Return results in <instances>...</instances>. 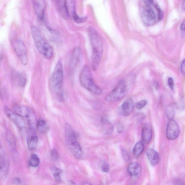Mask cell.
I'll return each instance as SVG.
<instances>
[{"instance_id": "1", "label": "cell", "mask_w": 185, "mask_h": 185, "mask_svg": "<svg viewBox=\"0 0 185 185\" xmlns=\"http://www.w3.org/2000/svg\"><path fill=\"white\" fill-rule=\"evenodd\" d=\"M88 35L92 49V69L95 71L98 68L103 53V43L101 37L93 27H90Z\"/></svg>"}, {"instance_id": "2", "label": "cell", "mask_w": 185, "mask_h": 185, "mask_svg": "<svg viewBox=\"0 0 185 185\" xmlns=\"http://www.w3.org/2000/svg\"><path fill=\"white\" fill-rule=\"evenodd\" d=\"M64 71L62 64L59 61L55 66L50 81V89L52 95L60 101L64 100L63 84Z\"/></svg>"}, {"instance_id": "3", "label": "cell", "mask_w": 185, "mask_h": 185, "mask_svg": "<svg viewBox=\"0 0 185 185\" xmlns=\"http://www.w3.org/2000/svg\"><path fill=\"white\" fill-rule=\"evenodd\" d=\"M31 32L35 47L38 52L45 58L50 59L53 54V50L52 46L43 38L37 28L32 27Z\"/></svg>"}, {"instance_id": "4", "label": "cell", "mask_w": 185, "mask_h": 185, "mask_svg": "<svg viewBox=\"0 0 185 185\" xmlns=\"http://www.w3.org/2000/svg\"><path fill=\"white\" fill-rule=\"evenodd\" d=\"M64 129L66 143L69 151L76 158H80L83 156V151L74 131L68 123L65 125Z\"/></svg>"}, {"instance_id": "5", "label": "cell", "mask_w": 185, "mask_h": 185, "mask_svg": "<svg viewBox=\"0 0 185 185\" xmlns=\"http://www.w3.org/2000/svg\"><path fill=\"white\" fill-rule=\"evenodd\" d=\"M80 81L83 87L95 95H100L102 91L94 81L89 66H84L80 75Z\"/></svg>"}, {"instance_id": "6", "label": "cell", "mask_w": 185, "mask_h": 185, "mask_svg": "<svg viewBox=\"0 0 185 185\" xmlns=\"http://www.w3.org/2000/svg\"><path fill=\"white\" fill-rule=\"evenodd\" d=\"M127 92L126 82L124 80H121L114 88L106 95L105 100L109 102H114L119 101L124 97Z\"/></svg>"}, {"instance_id": "7", "label": "cell", "mask_w": 185, "mask_h": 185, "mask_svg": "<svg viewBox=\"0 0 185 185\" xmlns=\"http://www.w3.org/2000/svg\"><path fill=\"white\" fill-rule=\"evenodd\" d=\"M12 44L15 53L21 64L26 65L28 62L27 51L24 42L21 40H15L12 42Z\"/></svg>"}, {"instance_id": "8", "label": "cell", "mask_w": 185, "mask_h": 185, "mask_svg": "<svg viewBox=\"0 0 185 185\" xmlns=\"http://www.w3.org/2000/svg\"><path fill=\"white\" fill-rule=\"evenodd\" d=\"M141 18L145 25L148 27L153 25L156 22V15L151 6H144L142 13Z\"/></svg>"}, {"instance_id": "9", "label": "cell", "mask_w": 185, "mask_h": 185, "mask_svg": "<svg viewBox=\"0 0 185 185\" xmlns=\"http://www.w3.org/2000/svg\"><path fill=\"white\" fill-rule=\"evenodd\" d=\"M4 111L9 119L13 122L20 130H24L26 127V124L23 117L10 110L7 106H4Z\"/></svg>"}, {"instance_id": "10", "label": "cell", "mask_w": 185, "mask_h": 185, "mask_svg": "<svg viewBox=\"0 0 185 185\" xmlns=\"http://www.w3.org/2000/svg\"><path fill=\"white\" fill-rule=\"evenodd\" d=\"M0 161H1V172L0 176L1 179H5L8 173L10 167V162L8 157L5 151L1 146L0 148Z\"/></svg>"}, {"instance_id": "11", "label": "cell", "mask_w": 185, "mask_h": 185, "mask_svg": "<svg viewBox=\"0 0 185 185\" xmlns=\"http://www.w3.org/2000/svg\"><path fill=\"white\" fill-rule=\"evenodd\" d=\"M180 133V128L178 123L173 119L169 120L166 129V135L168 139L174 140Z\"/></svg>"}, {"instance_id": "12", "label": "cell", "mask_w": 185, "mask_h": 185, "mask_svg": "<svg viewBox=\"0 0 185 185\" xmlns=\"http://www.w3.org/2000/svg\"><path fill=\"white\" fill-rule=\"evenodd\" d=\"M34 9L38 19L43 20L44 17L46 8L44 0H32Z\"/></svg>"}, {"instance_id": "13", "label": "cell", "mask_w": 185, "mask_h": 185, "mask_svg": "<svg viewBox=\"0 0 185 185\" xmlns=\"http://www.w3.org/2000/svg\"><path fill=\"white\" fill-rule=\"evenodd\" d=\"M14 112L23 117L27 119L32 116L35 114L34 111L27 106L16 105L13 107Z\"/></svg>"}, {"instance_id": "14", "label": "cell", "mask_w": 185, "mask_h": 185, "mask_svg": "<svg viewBox=\"0 0 185 185\" xmlns=\"http://www.w3.org/2000/svg\"><path fill=\"white\" fill-rule=\"evenodd\" d=\"M134 104L131 98L128 99L124 101L121 108V114L123 116L127 117L133 112Z\"/></svg>"}, {"instance_id": "15", "label": "cell", "mask_w": 185, "mask_h": 185, "mask_svg": "<svg viewBox=\"0 0 185 185\" xmlns=\"http://www.w3.org/2000/svg\"><path fill=\"white\" fill-rule=\"evenodd\" d=\"M12 79L16 85L20 87H24L27 83V78L22 73L13 72L12 75Z\"/></svg>"}, {"instance_id": "16", "label": "cell", "mask_w": 185, "mask_h": 185, "mask_svg": "<svg viewBox=\"0 0 185 185\" xmlns=\"http://www.w3.org/2000/svg\"><path fill=\"white\" fill-rule=\"evenodd\" d=\"M146 155L152 166H156L158 164L160 160V156L156 151L153 149H148L146 151Z\"/></svg>"}, {"instance_id": "17", "label": "cell", "mask_w": 185, "mask_h": 185, "mask_svg": "<svg viewBox=\"0 0 185 185\" xmlns=\"http://www.w3.org/2000/svg\"><path fill=\"white\" fill-rule=\"evenodd\" d=\"M81 55L80 48L78 47H76L72 53L71 65L72 69H75L78 63H79L81 57Z\"/></svg>"}, {"instance_id": "18", "label": "cell", "mask_w": 185, "mask_h": 185, "mask_svg": "<svg viewBox=\"0 0 185 185\" xmlns=\"http://www.w3.org/2000/svg\"><path fill=\"white\" fill-rule=\"evenodd\" d=\"M152 130L148 124L145 125L142 131V138L143 141L146 144L150 142L152 138Z\"/></svg>"}, {"instance_id": "19", "label": "cell", "mask_w": 185, "mask_h": 185, "mask_svg": "<svg viewBox=\"0 0 185 185\" xmlns=\"http://www.w3.org/2000/svg\"><path fill=\"white\" fill-rule=\"evenodd\" d=\"M31 132L32 134L29 136L27 139V145L29 150H35L37 146L38 138L35 135V131Z\"/></svg>"}, {"instance_id": "20", "label": "cell", "mask_w": 185, "mask_h": 185, "mask_svg": "<svg viewBox=\"0 0 185 185\" xmlns=\"http://www.w3.org/2000/svg\"><path fill=\"white\" fill-rule=\"evenodd\" d=\"M129 173L133 177H138L141 174V168L138 163L133 162L130 163L128 167Z\"/></svg>"}, {"instance_id": "21", "label": "cell", "mask_w": 185, "mask_h": 185, "mask_svg": "<svg viewBox=\"0 0 185 185\" xmlns=\"http://www.w3.org/2000/svg\"><path fill=\"white\" fill-rule=\"evenodd\" d=\"M65 8L69 15H72L75 13V6L74 0H65L64 5Z\"/></svg>"}, {"instance_id": "22", "label": "cell", "mask_w": 185, "mask_h": 185, "mask_svg": "<svg viewBox=\"0 0 185 185\" xmlns=\"http://www.w3.org/2000/svg\"><path fill=\"white\" fill-rule=\"evenodd\" d=\"M6 140L9 147L12 151L16 150V144L14 137L10 132H7L6 133Z\"/></svg>"}, {"instance_id": "23", "label": "cell", "mask_w": 185, "mask_h": 185, "mask_svg": "<svg viewBox=\"0 0 185 185\" xmlns=\"http://www.w3.org/2000/svg\"><path fill=\"white\" fill-rule=\"evenodd\" d=\"M144 149V141H140L134 146L133 149L134 155L136 157H138L142 153Z\"/></svg>"}, {"instance_id": "24", "label": "cell", "mask_w": 185, "mask_h": 185, "mask_svg": "<svg viewBox=\"0 0 185 185\" xmlns=\"http://www.w3.org/2000/svg\"><path fill=\"white\" fill-rule=\"evenodd\" d=\"M50 171L55 179L58 182H60L61 181V175L62 173V171L55 166H52L51 167Z\"/></svg>"}, {"instance_id": "25", "label": "cell", "mask_w": 185, "mask_h": 185, "mask_svg": "<svg viewBox=\"0 0 185 185\" xmlns=\"http://www.w3.org/2000/svg\"><path fill=\"white\" fill-rule=\"evenodd\" d=\"M40 163L39 157L36 154H33L31 155L29 161V164L31 167H37Z\"/></svg>"}, {"instance_id": "26", "label": "cell", "mask_w": 185, "mask_h": 185, "mask_svg": "<svg viewBox=\"0 0 185 185\" xmlns=\"http://www.w3.org/2000/svg\"><path fill=\"white\" fill-rule=\"evenodd\" d=\"M38 131L41 133H44L47 129V126L46 121L42 119L38 120L37 124Z\"/></svg>"}, {"instance_id": "27", "label": "cell", "mask_w": 185, "mask_h": 185, "mask_svg": "<svg viewBox=\"0 0 185 185\" xmlns=\"http://www.w3.org/2000/svg\"><path fill=\"white\" fill-rule=\"evenodd\" d=\"M102 122L104 125L105 128L106 133L108 134L112 133L113 131V127L108 120L106 118H103Z\"/></svg>"}, {"instance_id": "28", "label": "cell", "mask_w": 185, "mask_h": 185, "mask_svg": "<svg viewBox=\"0 0 185 185\" xmlns=\"http://www.w3.org/2000/svg\"><path fill=\"white\" fill-rule=\"evenodd\" d=\"M175 114L174 109L172 106H168L166 109V115L169 120L173 119Z\"/></svg>"}, {"instance_id": "29", "label": "cell", "mask_w": 185, "mask_h": 185, "mask_svg": "<svg viewBox=\"0 0 185 185\" xmlns=\"http://www.w3.org/2000/svg\"><path fill=\"white\" fill-rule=\"evenodd\" d=\"M72 16V18H73L74 20L76 22L78 23L84 22L85 21L87 20V17H80L77 15L76 12L73 14Z\"/></svg>"}, {"instance_id": "30", "label": "cell", "mask_w": 185, "mask_h": 185, "mask_svg": "<svg viewBox=\"0 0 185 185\" xmlns=\"http://www.w3.org/2000/svg\"><path fill=\"white\" fill-rule=\"evenodd\" d=\"M147 101L145 100H141L135 104V107L138 110H141L147 104Z\"/></svg>"}, {"instance_id": "31", "label": "cell", "mask_w": 185, "mask_h": 185, "mask_svg": "<svg viewBox=\"0 0 185 185\" xmlns=\"http://www.w3.org/2000/svg\"><path fill=\"white\" fill-rule=\"evenodd\" d=\"M51 155L52 159L54 161H56L58 160V154L56 149H54L52 150Z\"/></svg>"}, {"instance_id": "32", "label": "cell", "mask_w": 185, "mask_h": 185, "mask_svg": "<svg viewBox=\"0 0 185 185\" xmlns=\"http://www.w3.org/2000/svg\"><path fill=\"white\" fill-rule=\"evenodd\" d=\"M101 169L102 172H107L109 171V166L108 163L106 162H104L102 165Z\"/></svg>"}, {"instance_id": "33", "label": "cell", "mask_w": 185, "mask_h": 185, "mask_svg": "<svg viewBox=\"0 0 185 185\" xmlns=\"http://www.w3.org/2000/svg\"><path fill=\"white\" fill-rule=\"evenodd\" d=\"M122 155L124 160L126 162H128L130 160V156L129 154L127 151L123 150H122Z\"/></svg>"}, {"instance_id": "34", "label": "cell", "mask_w": 185, "mask_h": 185, "mask_svg": "<svg viewBox=\"0 0 185 185\" xmlns=\"http://www.w3.org/2000/svg\"><path fill=\"white\" fill-rule=\"evenodd\" d=\"M155 7L157 10V11H158V20H161L163 18V13L162 11L158 6L155 5Z\"/></svg>"}, {"instance_id": "35", "label": "cell", "mask_w": 185, "mask_h": 185, "mask_svg": "<svg viewBox=\"0 0 185 185\" xmlns=\"http://www.w3.org/2000/svg\"><path fill=\"white\" fill-rule=\"evenodd\" d=\"M168 82L169 87L172 90H173L174 87V83L173 79L172 78H168Z\"/></svg>"}, {"instance_id": "36", "label": "cell", "mask_w": 185, "mask_h": 185, "mask_svg": "<svg viewBox=\"0 0 185 185\" xmlns=\"http://www.w3.org/2000/svg\"><path fill=\"white\" fill-rule=\"evenodd\" d=\"M117 131L118 133H123L124 131V127L122 125L119 124L118 125V127H117Z\"/></svg>"}, {"instance_id": "37", "label": "cell", "mask_w": 185, "mask_h": 185, "mask_svg": "<svg viewBox=\"0 0 185 185\" xmlns=\"http://www.w3.org/2000/svg\"><path fill=\"white\" fill-rule=\"evenodd\" d=\"M145 5L152 6L154 4L153 0H143Z\"/></svg>"}, {"instance_id": "38", "label": "cell", "mask_w": 185, "mask_h": 185, "mask_svg": "<svg viewBox=\"0 0 185 185\" xmlns=\"http://www.w3.org/2000/svg\"><path fill=\"white\" fill-rule=\"evenodd\" d=\"M181 71L182 73L185 75V59L182 63L181 66Z\"/></svg>"}, {"instance_id": "39", "label": "cell", "mask_w": 185, "mask_h": 185, "mask_svg": "<svg viewBox=\"0 0 185 185\" xmlns=\"http://www.w3.org/2000/svg\"><path fill=\"white\" fill-rule=\"evenodd\" d=\"M180 29L182 30L185 31V20L180 25Z\"/></svg>"}, {"instance_id": "40", "label": "cell", "mask_w": 185, "mask_h": 185, "mask_svg": "<svg viewBox=\"0 0 185 185\" xmlns=\"http://www.w3.org/2000/svg\"><path fill=\"white\" fill-rule=\"evenodd\" d=\"M13 182L15 184H20V183H21V180L20 179L17 178L16 179H15L14 180Z\"/></svg>"}, {"instance_id": "41", "label": "cell", "mask_w": 185, "mask_h": 185, "mask_svg": "<svg viewBox=\"0 0 185 185\" xmlns=\"http://www.w3.org/2000/svg\"><path fill=\"white\" fill-rule=\"evenodd\" d=\"M183 9L185 11V0H184L183 1Z\"/></svg>"}, {"instance_id": "42", "label": "cell", "mask_w": 185, "mask_h": 185, "mask_svg": "<svg viewBox=\"0 0 185 185\" xmlns=\"http://www.w3.org/2000/svg\"><path fill=\"white\" fill-rule=\"evenodd\" d=\"M154 85H155V88H158V85H157V84L156 82L155 83H154Z\"/></svg>"}]
</instances>
